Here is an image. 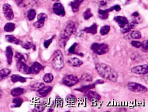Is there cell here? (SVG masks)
Instances as JSON below:
<instances>
[{
	"label": "cell",
	"instance_id": "6da1fadb",
	"mask_svg": "<svg viewBox=\"0 0 148 112\" xmlns=\"http://www.w3.org/2000/svg\"><path fill=\"white\" fill-rule=\"evenodd\" d=\"M95 68L98 74L103 79L112 82L117 81L118 73L109 65L104 63H99L96 64Z\"/></svg>",
	"mask_w": 148,
	"mask_h": 112
},
{
	"label": "cell",
	"instance_id": "7a4b0ae2",
	"mask_svg": "<svg viewBox=\"0 0 148 112\" xmlns=\"http://www.w3.org/2000/svg\"><path fill=\"white\" fill-rule=\"evenodd\" d=\"M76 30V26L74 22L69 20L62 27L59 37V45L61 48H64L71 35Z\"/></svg>",
	"mask_w": 148,
	"mask_h": 112
},
{
	"label": "cell",
	"instance_id": "3957f363",
	"mask_svg": "<svg viewBox=\"0 0 148 112\" xmlns=\"http://www.w3.org/2000/svg\"><path fill=\"white\" fill-rule=\"evenodd\" d=\"M52 65L53 68L56 70H61L64 67V59L63 54L61 51L57 50L53 54Z\"/></svg>",
	"mask_w": 148,
	"mask_h": 112
},
{
	"label": "cell",
	"instance_id": "277c9868",
	"mask_svg": "<svg viewBox=\"0 0 148 112\" xmlns=\"http://www.w3.org/2000/svg\"><path fill=\"white\" fill-rule=\"evenodd\" d=\"M91 49L96 54L103 55L109 51V47L108 45L105 43L100 44L94 43L91 45Z\"/></svg>",
	"mask_w": 148,
	"mask_h": 112
},
{
	"label": "cell",
	"instance_id": "5b68a950",
	"mask_svg": "<svg viewBox=\"0 0 148 112\" xmlns=\"http://www.w3.org/2000/svg\"><path fill=\"white\" fill-rule=\"evenodd\" d=\"M128 89L134 93H146L147 88L139 83L135 82H129L127 83Z\"/></svg>",
	"mask_w": 148,
	"mask_h": 112
},
{
	"label": "cell",
	"instance_id": "8992f818",
	"mask_svg": "<svg viewBox=\"0 0 148 112\" xmlns=\"http://www.w3.org/2000/svg\"><path fill=\"white\" fill-rule=\"evenodd\" d=\"M79 82V79L75 75H66L62 79V83L68 87H72Z\"/></svg>",
	"mask_w": 148,
	"mask_h": 112
},
{
	"label": "cell",
	"instance_id": "52a82bcc",
	"mask_svg": "<svg viewBox=\"0 0 148 112\" xmlns=\"http://www.w3.org/2000/svg\"><path fill=\"white\" fill-rule=\"evenodd\" d=\"M3 13L5 17L8 20H11L14 17V14L12 8L8 3H5L3 5Z\"/></svg>",
	"mask_w": 148,
	"mask_h": 112
},
{
	"label": "cell",
	"instance_id": "ba28073f",
	"mask_svg": "<svg viewBox=\"0 0 148 112\" xmlns=\"http://www.w3.org/2000/svg\"><path fill=\"white\" fill-rule=\"evenodd\" d=\"M132 72L137 75H145L148 72V65H143L133 67L131 70Z\"/></svg>",
	"mask_w": 148,
	"mask_h": 112
},
{
	"label": "cell",
	"instance_id": "9c48e42d",
	"mask_svg": "<svg viewBox=\"0 0 148 112\" xmlns=\"http://www.w3.org/2000/svg\"><path fill=\"white\" fill-rule=\"evenodd\" d=\"M85 93V95L88 97V99L91 102L97 103L101 99V96L95 91H91L90 90H88V91H87Z\"/></svg>",
	"mask_w": 148,
	"mask_h": 112
},
{
	"label": "cell",
	"instance_id": "30bf717a",
	"mask_svg": "<svg viewBox=\"0 0 148 112\" xmlns=\"http://www.w3.org/2000/svg\"><path fill=\"white\" fill-rule=\"evenodd\" d=\"M52 9H53V13L59 16L63 17L65 15V8H64L63 5L60 3L59 2L55 3L53 5Z\"/></svg>",
	"mask_w": 148,
	"mask_h": 112
},
{
	"label": "cell",
	"instance_id": "8fae6325",
	"mask_svg": "<svg viewBox=\"0 0 148 112\" xmlns=\"http://www.w3.org/2000/svg\"><path fill=\"white\" fill-rule=\"evenodd\" d=\"M16 67L18 71L23 74H30V67L28 66L25 62H16Z\"/></svg>",
	"mask_w": 148,
	"mask_h": 112
},
{
	"label": "cell",
	"instance_id": "7c38bea8",
	"mask_svg": "<svg viewBox=\"0 0 148 112\" xmlns=\"http://www.w3.org/2000/svg\"><path fill=\"white\" fill-rule=\"evenodd\" d=\"M114 20L118 24L120 28H123L129 24L128 20L126 17L121 16H117L114 17Z\"/></svg>",
	"mask_w": 148,
	"mask_h": 112
},
{
	"label": "cell",
	"instance_id": "4fadbf2b",
	"mask_svg": "<svg viewBox=\"0 0 148 112\" xmlns=\"http://www.w3.org/2000/svg\"><path fill=\"white\" fill-rule=\"evenodd\" d=\"M42 66L41 64H40V63L35 62L34 63H33L31 66L30 67V74H34V75H36L38 74L42 69Z\"/></svg>",
	"mask_w": 148,
	"mask_h": 112
},
{
	"label": "cell",
	"instance_id": "5bb4252c",
	"mask_svg": "<svg viewBox=\"0 0 148 112\" xmlns=\"http://www.w3.org/2000/svg\"><path fill=\"white\" fill-rule=\"evenodd\" d=\"M52 88L50 86H45L44 88L39 90L38 91H36V95L37 97H47L48 94L50 93V91L52 90Z\"/></svg>",
	"mask_w": 148,
	"mask_h": 112
},
{
	"label": "cell",
	"instance_id": "9a60e30c",
	"mask_svg": "<svg viewBox=\"0 0 148 112\" xmlns=\"http://www.w3.org/2000/svg\"><path fill=\"white\" fill-rule=\"evenodd\" d=\"M67 63L73 67H80L83 64V62L82 60L76 57L70 58L67 60Z\"/></svg>",
	"mask_w": 148,
	"mask_h": 112
},
{
	"label": "cell",
	"instance_id": "2e32d148",
	"mask_svg": "<svg viewBox=\"0 0 148 112\" xmlns=\"http://www.w3.org/2000/svg\"><path fill=\"white\" fill-rule=\"evenodd\" d=\"M5 55L6 56L7 58V62L8 65H11L12 62V59H13V56H14V53L11 47L8 46L6 48L5 50Z\"/></svg>",
	"mask_w": 148,
	"mask_h": 112
},
{
	"label": "cell",
	"instance_id": "e0dca14e",
	"mask_svg": "<svg viewBox=\"0 0 148 112\" xmlns=\"http://www.w3.org/2000/svg\"><path fill=\"white\" fill-rule=\"evenodd\" d=\"M114 10L113 7L106 9V10H99L98 13H99V17L101 20H105L108 18L109 13Z\"/></svg>",
	"mask_w": 148,
	"mask_h": 112
},
{
	"label": "cell",
	"instance_id": "ac0fdd59",
	"mask_svg": "<svg viewBox=\"0 0 148 112\" xmlns=\"http://www.w3.org/2000/svg\"><path fill=\"white\" fill-rule=\"evenodd\" d=\"M5 39L8 43L14 44V45H21L22 43L20 40L17 39V38L15 37L14 35H6L5 36Z\"/></svg>",
	"mask_w": 148,
	"mask_h": 112
},
{
	"label": "cell",
	"instance_id": "d6986e66",
	"mask_svg": "<svg viewBox=\"0 0 148 112\" xmlns=\"http://www.w3.org/2000/svg\"><path fill=\"white\" fill-rule=\"evenodd\" d=\"M25 93V89L21 88H16L11 90V94L14 97H18Z\"/></svg>",
	"mask_w": 148,
	"mask_h": 112
},
{
	"label": "cell",
	"instance_id": "ffe728a7",
	"mask_svg": "<svg viewBox=\"0 0 148 112\" xmlns=\"http://www.w3.org/2000/svg\"><path fill=\"white\" fill-rule=\"evenodd\" d=\"M97 25L96 23L92 24L90 26L85 28L84 31L87 33L89 34H95L97 33Z\"/></svg>",
	"mask_w": 148,
	"mask_h": 112
},
{
	"label": "cell",
	"instance_id": "44dd1931",
	"mask_svg": "<svg viewBox=\"0 0 148 112\" xmlns=\"http://www.w3.org/2000/svg\"><path fill=\"white\" fill-rule=\"evenodd\" d=\"M38 6V2L36 0H24L23 7L29 8H36Z\"/></svg>",
	"mask_w": 148,
	"mask_h": 112
},
{
	"label": "cell",
	"instance_id": "7402d4cb",
	"mask_svg": "<svg viewBox=\"0 0 148 112\" xmlns=\"http://www.w3.org/2000/svg\"><path fill=\"white\" fill-rule=\"evenodd\" d=\"M127 39H139L141 38V34L140 32L137 30L132 31L127 36Z\"/></svg>",
	"mask_w": 148,
	"mask_h": 112
},
{
	"label": "cell",
	"instance_id": "603a6c76",
	"mask_svg": "<svg viewBox=\"0 0 148 112\" xmlns=\"http://www.w3.org/2000/svg\"><path fill=\"white\" fill-rule=\"evenodd\" d=\"M11 80L12 82H21L22 83L25 82L26 81V79L22 77L21 76L19 75H13L11 77Z\"/></svg>",
	"mask_w": 148,
	"mask_h": 112
},
{
	"label": "cell",
	"instance_id": "cb8c5ba5",
	"mask_svg": "<svg viewBox=\"0 0 148 112\" xmlns=\"http://www.w3.org/2000/svg\"><path fill=\"white\" fill-rule=\"evenodd\" d=\"M95 85L94 83H92V84H89L88 85H85V86H83L82 87H80V88H78V89H76L75 90H77L80 92H82V93H84V92H86L88 90H90L92 89H94L95 88Z\"/></svg>",
	"mask_w": 148,
	"mask_h": 112
},
{
	"label": "cell",
	"instance_id": "d4e9b609",
	"mask_svg": "<svg viewBox=\"0 0 148 112\" xmlns=\"http://www.w3.org/2000/svg\"><path fill=\"white\" fill-rule=\"evenodd\" d=\"M11 74V70L7 68H3L0 71V81L7 77Z\"/></svg>",
	"mask_w": 148,
	"mask_h": 112
},
{
	"label": "cell",
	"instance_id": "484cf974",
	"mask_svg": "<svg viewBox=\"0 0 148 112\" xmlns=\"http://www.w3.org/2000/svg\"><path fill=\"white\" fill-rule=\"evenodd\" d=\"M78 47V44L77 43H75L74 44L72 45L70 48L69 49V52L71 54H77L80 56H83V54L82 53H79L77 52V48Z\"/></svg>",
	"mask_w": 148,
	"mask_h": 112
},
{
	"label": "cell",
	"instance_id": "4316f807",
	"mask_svg": "<svg viewBox=\"0 0 148 112\" xmlns=\"http://www.w3.org/2000/svg\"><path fill=\"white\" fill-rule=\"evenodd\" d=\"M45 84L44 83L42 82H36L34 84H32L31 87H30V89L34 91H37L39 90L42 89V88L44 87Z\"/></svg>",
	"mask_w": 148,
	"mask_h": 112
},
{
	"label": "cell",
	"instance_id": "83f0119b",
	"mask_svg": "<svg viewBox=\"0 0 148 112\" xmlns=\"http://www.w3.org/2000/svg\"><path fill=\"white\" fill-rule=\"evenodd\" d=\"M15 28L16 26L15 24L12 22H8L4 26L3 29L6 32H12L15 30Z\"/></svg>",
	"mask_w": 148,
	"mask_h": 112
},
{
	"label": "cell",
	"instance_id": "f1b7e54d",
	"mask_svg": "<svg viewBox=\"0 0 148 112\" xmlns=\"http://www.w3.org/2000/svg\"><path fill=\"white\" fill-rule=\"evenodd\" d=\"M92 80V77L89 74H84L82 75L79 81L84 82H91Z\"/></svg>",
	"mask_w": 148,
	"mask_h": 112
},
{
	"label": "cell",
	"instance_id": "f546056e",
	"mask_svg": "<svg viewBox=\"0 0 148 112\" xmlns=\"http://www.w3.org/2000/svg\"><path fill=\"white\" fill-rule=\"evenodd\" d=\"M23 103L22 99L20 97H15L12 100V107L13 108H18L21 106Z\"/></svg>",
	"mask_w": 148,
	"mask_h": 112
},
{
	"label": "cell",
	"instance_id": "4dcf8cb0",
	"mask_svg": "<svg viewBox=\"0 0 148 112\" xmlns=\"http://www.w3.org/2000/svg\"><path fill=\"white\" fill-rule=\"evenodd\" d=\"M81 3L78 2H76V1H72L70 3V5L71 6V8H72V10L74 13H76L79 11V7L80 6Z\"/></svg>",
	"mask_w": 148,
	"mask_h": 112
},
{
	"label": "cell",
	"instance_id": "1f68e13d",
	"mask_svg": "<svg viewBox=\"0 0 148 112\" xmlns=\"http://www.w3.org/2000/svg\"><path fill=\"white\" fill-rule=\"evenodd\" d=\"M66 101L68 104L73 105L75 104L77 101L76 97L73 95H69L66 98Z\"/></svg>",
	"mask_w": 148,
	"mask_h": 112
},
{
	"label": "cell",
	"instance_id": "d6a6232c",
	"mask_svg": "<svg viewBox=\"0 0 148 112\" xmlns=\"http://www.w3.org/2000/svg\"><path fill=\"white\" fill-rule=\"evenodd\" d=\"M27 19L29 21H32L34 19H35L36 16V13L35 10L31 9L27 12Z\"/></svg>",
	"mask_w": 148,
	"mask_h": 112
},
{
	"label": "cell",
	"instance_id": "836d02e7",
	"mask_svg": "<svg viewBox=\"0 0 148 112\" xmlns=\"http://www.w3.org/2000/svg\"><path fill=\"white\" fill-rule=\"evenodd\" d=\"M110 30V26L109 25H104L102 26L100 30V33L101 35H105L108 34Z\"/></svg>",
	"mask_w": 148,
	"mask_h": 112
},
{
	"label": "cell",
	"instance_id": "e575fe53",
	"mask_svg": "<svg viewBox=\"0 0 148 112\" xmlns=\"http://www.w3.org/2000/svg\"><path fill=\"white\" fill-rule=\"evenodd\" d=\"M53 80V76L51 74H46L43 77V80L46 83H50Z\"/></svg>",
	"mask_w": 148,
	"mask_h": 112
},
{
	"label": "cell",
	"instance_id": "d590c367",
	"mask_svg": "<svg viewBox=\"0 0 148 112\" xmlns=\"http://www.w3.org/2000/svg\"><path fill=\"white\" fill-rule=\"evenodd\" d=\"M93 16L92 13H91V11L90 8H88L83 14V17L85 20H89L90 18H91Z\"/></svg>",
	"mask_w": 148,
	"mask_h": 112
},
{
	"label": "cell",
	"instance_id": "8d00e7d4",
	"mask_svg": "<svg viewBox=\"0 0 148 112\" xmlns=\"http://www.w3.org/2000/svg\"><path fill=\"white\" fill-rule=\"evenodd\" d=\"M15 58L16 62H25V58L23 55L20 53H16L15 55Z\"/></svg>",
	"mask_w": 148,
	"mask_h": 112
},
{
	"label": "cell",
	"instance_id": "74e56055",
	"mask_svg": "<svg viewBox=\"0 0 148 112\" xmlns=\"http://www.w3.org/2000/svg\"><path fill=\"white\" fill-rule=\"evenodd\" d=\"M45 108V105L42 103H41V104L36 105V107L34 109L33 111L38 112H42L44 111Z\"/></svg>",
	"mask_w": 148,
	"mask_h": 112
},
{
	"label": "cell",
	"instance_id": "f35d334b",
	"mask_svg": "<svg viewBox=\"0 0 148 112\" xmlns=\"http://www.w3.org/2000/svg\"><path fill=\"white\" fill-rule=\"evenodd\" d=\"M21 45L22 48L25 49H30L31 48H32L34 46L32 43L30 42H26L24 43H22V44Z\"/></svg>",
	"mask_w": 148,
	"mask_h": 112
},
{
	"label": "cell",
	"instance_id": "ab89813d",
	"mask_svg": "<svg viewBox=\"0 0 148 112\" xmlns=\"http://www.w3.org/2000/svg\"><path fill=\"white\" fill-rule=\"evenodd\" d=\"M45 22L42 20H37V22L34 24V26L36 28H41L44 26Z\"/></svg>",
	"mask_w": 148,
	"mask_h": 112
},
{
	"label": "cell",
	"instance_id": "60d3db41",
	"mask_svg": "<svg viewBox=\"0 0 148 112\" xmlns=\"http://www.w3.org/2000/svg\"><path fill=\"white\" fill-rule=\"evenodd\" d=\"M55 37V35H53L52 38H51L50 39H47V40H46L44 43V47L46 48H48L50 46V45L52 43V40L53 39H54V38Z\"/></svg>",
	"mask_w": 148,
	"mask_h": 112
},
{
	"label": "cell",
	"instance_id": "b9f144b4",
	"mask_svg": "<svg viewBox=\"0 0 148 112\" xmlns=\"http://www.w3.org/2000/svg\"><path fill=\"white\" fill-rule=\"evenodd\" d=\"M47 19V16L44 13H40L37 16V20H42L45 22Z\"/></svg>",
	"mask_w": 148,
	"mask_h": 112
},
{
	"label": "cell",
	"instance_id": "7bdbcfd3",
	"mask_svg": "<svg viewBox=\"0 0 148 112\" xmlns=\"http://www.w3.org/2000/svg\"><path fill=\"white\" fill-rule=\"evenodd\" d=\"M141 47H142V48L146 51H148V41L147 40H145L144 41H143L141 43Z\"/></svg>",
	"mask_w": 148,
	"mask_h": 112
},
{
	"label": "cell",
	"instance_id": "ee69618b",
	"mask_svg": "<svg viewBox=\"0 0 148 112\" xmlns=\"http://www.w3.org/2000/svg\"><path fill=\"white\" fill-rule=\"evenodd\" d=\"M141 43L139 41H136V40H133L131 42V45L133 46L134 47L136 48H139L141 47Z\"/></svg>",
	"mask_w": 148,
	"mask_h": 112
},
{
	"label": "cell",
	"instance_id": "f6af8a7d",
	"mask_svg": "<svg viewBox=\"0 0 148 112\" xmlns=\"http://www.w3.org/2000/svg\"><path fill=\"white\" fill-rule=\"evenodd\" d=\"M16 4L20 7H23V1L24 0H15Z\"/></svg>",
	"mask_w": 148,
	"mask_h": 112
},
{
	"label": "cell",
	"instance_id": "bcb514c9",
	"mask_svg": "<svg viewBox=\"0 0 148 112\" xmlns=\"http://www.w3.org/2000/svg\"><path fill=\"white\" fill-rule=\"evenodd\" d=\"M104 83V80H100V79H99V80H97L96 81H95V82L94 83L95 85H99V84H103Z\"/></svg>",
	"mask_w": 148,
	"mask_h": 112
},
{
	"label": "cell",
	"instance_id": "7dc6e473",
	"mask_svg": "<svg viewBox=\"0 0 148 112\" xmlns=\"http://www.w3.org/2000/svg\"><path fill=\"white\" fill-rule=\"evenodd\" d=\"M113 7V8H114V10H115V11H117V12H119V11H120V10H121V7L120 6V5H115L114 6H112Z\"/></svg>",
	"mask_w": 148,
	"mask_h": 112
},
{
	"label": "cell",
	"instance_id": "c3c4849f",
	"mask_svg": "<svg viewBox=\"0 0 148 112\" xmlns=\"http://www.w3.org/2000/svg\"><path fill=\"white\" fill-rule=\"evenodd\" d=\"M107 4V1L106 0H101L100 2V5L101 6H104Z\"/></svg>",
	"mask_w": 148,
	"mask_h": 112
},
{
	"label": "cell",
	"instance_id": "681fc988",
	"mask_svg": "<svg viewBox=\"0 0 148 112\" xmlns=\"http://www.w3.org/2000/svg\"><path fill=\"white\" fill-rule=\"evenodd\" d=\"M139 14L138 13V12H134L133 14H132V16L133 17H138V16H139Z\"/></svg>",
	"mask_w": 148,
	"mask_h": 112
},
{
	"label": "cell",
	"instance_id": "f907efd6",
	"mask_svg": "<svg viewBox=\"0 0 148 112\" xmlns=\"http://www.w3.org/2000/svg\"><path fill=\"white\" fill-rule=\"evenodd\" d=\"M2 95H3V91L0 89V99L2 97Z\"/></svg>",
	"mask_w": 148,
	"mask_h": 112
},
{
	"label": "cell",
	"instance_id": "816d5d0a",
	"mask_svg": "<svg viewBox=\"0 0 148 112\" xmlns=\"http://www.w3.org/2000/svg\"><path fill=\"white\" fill-rule=\"evenodd\" d=\"M74 1H76V2H79V3H82V2L84 1V0H73Z\"/></svg>",
	"mask_w": 148,
	"mask_h": 112
},
{
	"label": "cell",
	"instance_id": "f5cc1de1",
	"mask_svg": "<svg viewBox=\"0 0 148 112\" xmlns=\"http://www.w3.org/2000/svg\"><path fill=\"white\" fill-rule=\"evenodd\" d=\"M52 1H59V0H52Z\"/></svg>",
	"mask_w": 148,
	"mask_h": 112
}]
</instances>
